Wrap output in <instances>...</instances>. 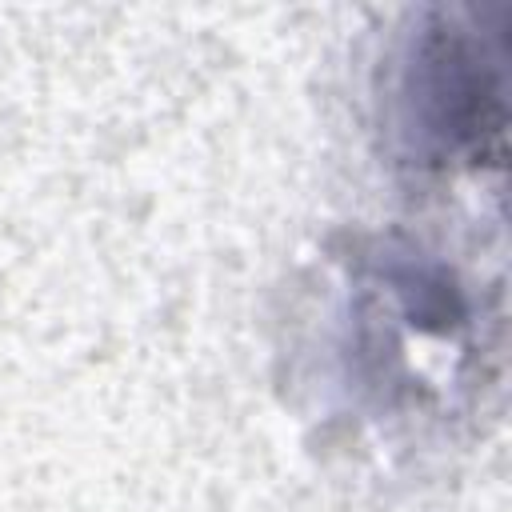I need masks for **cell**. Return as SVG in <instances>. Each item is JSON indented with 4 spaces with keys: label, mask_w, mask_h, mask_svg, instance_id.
I'll return each instance as SVG.
<instances>
[{
    "label": "cell",
    "mask_w": 512,
    "mask_h": 512,
    "mask_svg": "<svg viewBox=\"0 0 512 512\" xmlns=\"http://www.w3.org/2000/svg\"><path fill=\"white\" fill-rule=\"evenodd\" d=\"M504 24L480 8L428 12L400 64V128L420 160H504Z\"/></svg>",
    "instance_id": "cell-1"
}]
</instances>
